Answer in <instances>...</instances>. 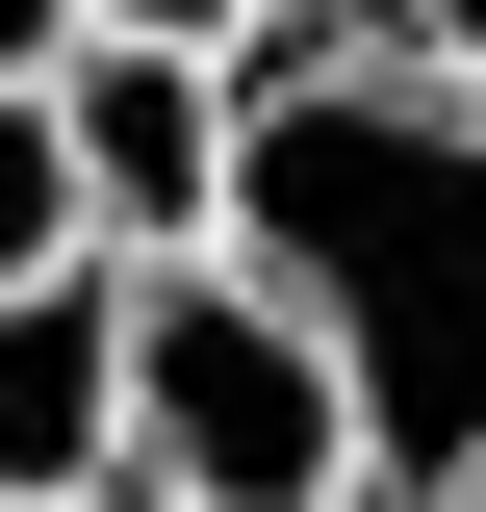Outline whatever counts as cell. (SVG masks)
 <instances>
[{
    "mask_svg": "<svg viewBox=\"0 0 486 512\" xmlns=\"http://www.w3.org/2000/svg\"><path fill=\"white\" fill-rule=\"evenodd\" d=\"M52 256H103V205H77V128H52V77H0V282H52Z\"/></svg>",
    "mask_w": 486,
    "mask_h": 512,
    "instance_id": "cell-5",
    "label": "cell"
},
{
    "mask_svg": "<svg viewBox=\"0 0 486 512\" xmlns=\"http://www.w3.org/2000/svg\"><path fill=\"white\" fill-rule=\"evenodd\" d=\"M333 26H384V52H486V0H333Z\"/></svg>",
    "mask_w": 486,
    "mask_h": 512,
    "instance_id": "cell-7",
    "label": "cell"
},
{
    "mask_svg": "<svg viewBox=\"0 0 486 512\" xmlns=\"http://www.w3.org/2000/svg\"><path fill=\"white\" fill-rule=\"evenodd\" d=\"M0 487H103L128 512V256L0 282Z\"/></svg>",
    "mask_w": 486,
    "mask_h": 512,
    "instance_id": "cell-4",
    "label": "cell"
},
{
    "mask_svg": "<svg viewBox=\"0 0 486 512\" xmlns=\"http://www.w3.org/2000/svg\"><path fill=\"white\" fill-rule=\"evenodd\" d=\"M52 128H77V205H103V256H205V231H231L256 52H205V26H77V52H52Z\"/></svg>",
    "mask_w": 486,
    "mask_h": 512,
    "instance_id": "cell-3",
    "label": "cell"
},
{
    "mask_svg": "<svg viewBox=\"0 0 486 512\" xmlns=\"http://www.w3.org/2000/svg\"><path fill=\"white\" fill-rule=\"evenodd\" d=\"M461 512H486V487H461Z\"/></svg>",
    "mask_w": 486,
    "mask_h": 512,
    "instance_id": "cell-10",
    "label": "cell"
},
{
    "mask_svg": "<svg viewBox=\"0 0 486 512\" xmlns=\"http://www.w3.org/2000/svg\"><path fill=\"white\" fill-rule=\"evenodd\" d=\"M0 512H103V487H0Z\"/></svg>",
    "mask_w": 486,
    "mask_h": 512,
    "instance_id": "cell-9",
    "label": "cell"
},
{
    "mask_svg": "<svg viewBox=\"0 0 486 512\" xmlns=\"http://www.w3.org/2000/svg\"><path fill=\"white\" fill-rule=\"evenodd\" d=\"M231 256L333 333V384H359V512H461L486 487V77L384 52L333 0L256 26Z\"/></svg>",
    "mask_w": 486,
    "mask_h": 512,
    "instance_id": "cell-1",
    "label": "cell"
},
{
    "mask_svg": "<svg viewBox=\"0 0 486 512\" xmlns=\"http://www.w3.org/2000/svg\"><path fill=\"white\" fill-rule=\"evenodd\" d=\"M128 512H359V384L231 231L128 256Z\"/></svg>",
    "mask_w": 486,
    "mask_h": 512,
    "instance_id": "cell-2",
    "label": "cell"
},
{
    "mask_svg": "<svg viewBox=\"0 0 486 512\" xmlns=\"http://www.w3.org/2000/svg\"><path fill=\"white\" fill-rule=\"evenodd\" d=\"M103 26H205V52H256V26H307V0H103Z\"/></svg>",
    "mask_w": 486,
    "mask_h": 512,
    "instance_id": "cell-6",
    "label": "cell"
},
{
    "mask_svg": "<svg viewBox=\"0 0 486 512\" xmlns=\"http://www.w3.org/2000/svg\"><path fill=\"white\" fill-rule=\"evenodd\" d=\"M461 77H486V52H461Z\"/></svg>",
    "mask_w": 486,
    "mask_h": 512,
    "instance_id": "cell-11",
    "label": "cell"
},
{
    "mask_svg": "<svg viewBox=\"0 0 486 512\" xmlns=\"http://www.w3.org/2000/svg\"><path fill=\"white\" fill-rule=\"evenodd\" d=\"M77 26H103V0H0V77H52V52H77Z\"/></svg>",
    "mask_w": 486,
    "mask_h": 512,
    "instance_id": "cell-8",
    "label": "cell"
}]
</instances>
